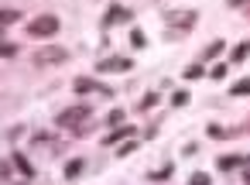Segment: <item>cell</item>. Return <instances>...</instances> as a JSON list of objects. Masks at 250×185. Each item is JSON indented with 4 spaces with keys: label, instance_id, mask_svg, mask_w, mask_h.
Listing matches in <instances>:
<instances>
[{
    "label": "cell",
    "instance_id": "7",
    "mask_svg": "<svg viewBox=\"0 0 250 185\" xmlns=\"http://www.w3.org/2000/svg\"><path fill=\"white\" fill-rule=\"evenodd\" d=\"M89 89H96V93H103V96L110 93V89H106V86H100L96 79H76V93H89Z\"/></svg>",
    "mask_w": 250,
    "mask_h": 185
},
{
    "label": "cell",
    "instance_id": "11",
    "mask_svg": "<svg viewBox=\"0 0 250 185\" xmlns=\"http://www.w3.org/2000/svg\"><path fill=\"white\" fill-rule=\"evenodd\" d=\"M233 96H250V79H240V82H233V89H229Z\"/></svg>",
    "mask_w": 250,
    "mask_h": 185
},
{
    "label": "cell",
    "instance_id": "20",
    "mask_svg": "<svg viewBox=\"0 0 250 185\" xmlns=\"http://www.w3.org/2000/svg\"><path fill=\"white\" fill-rule=\"evenodd\" d=\"M151 178H154V182H165V178H171V164H168V168H158Z\"/></svg>",
    "mask_w": 250,
    "mask_h": 185
},
{
    "label": "cell",
    "instance_id": "8",
    "mask_svg": "<svg viewBox=\"0 0 250 185\" xmlns=\"http://www.w3.org/2000/svg\"><path fill=\"white\" fill-rule=\"evenodd\" d=\"M14 164H18V171H21L24 178H35V164H31V161H28L21 151H14Z\"/></svg>",
    "mask_w": 250,
    "mask_h": 185
},
{
    "label": "cell",
    "instance_id": "14",
    "mask_svg": "<svg viewBox=\"0 0 250 185\" xmlns=\"http://www.w3.org/2000/svg\"><path fill=\"white\" fill-rule=\"evenodd\" d=\"M199 76H206L202 65H188V69H185V79H199Z\"/></svg>",
    "mask_w": 250,
    "mask_h": 185
},
{
    "label": "cell",
    "instance_id": "24",
    "mask_svg": "<svg viewBox=\"0 0 250 185\" xmlns=\"http://www.w3.org/2000/svg\"><path fill=\"white\" fill-rule=\"evenodd\" d=\"M188 185H209V175H192V182Z\"/></svg>",
    "mask_w": 250,
    "mask_h": 185
},
{
    "label": "cell",
    "instance_id": "26",
    "mask_svg": "<svg viewBox=\"0 0 250 185\" xmlns=\"http://www.w3.org/2000/svg\"><path fill=\"white\" fill-rule=\"evenodd\" d=\"M243 178H247V185H250V171H247V175H243Z\"/></svg>",
    "mask_w": 250,
    "mask_h": 185
},
{
    "label": "cell",
    "instance_id": "12",
    "mask_svg": "<svg viewBox=\"0 0 250 185\" xmlns=\"http://www.w3.org/2000/svg\"><path fill=\"white\" fill-rule=\"evenodd\" d=\"M130 45H134V48H144V45H147V38H144V31H141V28H134V31H130Z\"/></svg>",
    "mask_w": 250,
    "mask_h": 185
},
{
    "label": "cell",
    "instance_id": "16",
    "mask_svg": "<svg viewBox=\"0 0 250 185\" xmlns=\"http://www.w3.org/2000/svg\"><path fill=\"white\" fill-rule=\"evenodd\" d=\"M18 21V11H0V24H14Z\"/></svg>",
    "mask_w": 250,
    "mask_h": 185
},
{
    "label": "cell",
    "instance_id": "5",
    "mask_svg": "<svg viewBox=\"0 0 250 185\" xmlns=\"http://www.w3.org/2000/svg\"><path fill=\"white\" fill-rule=\"evenodd\" d=\"M96 69H100V72H127V69H130V59H120V55H113V59H103Z\"/></svg>",
    "mask_w": 250,
    "mask_h": 185
},
{
    "label": "cell",
    "instance_id": "27",
    "mask_svg": "<svg viewBox=\"0 0 250 185\" xmlns=\"http://www.w3.org/2000/svg\"><path fill=\"white\" fill-rule=\"evenodd\" d=\"M229 4H243V0H229Z\"/></svg>",
    "mask_w": 250,
    "mask_h": 185
},
{
    "label": "cell",
    "instance_id": "25",
    "mask_svg": "<svg viewBox=\"0 0 250 185\" xmlns=\"http://www.w3.org/2000/svg\"><path fill=\"white\" fill-rule=\"evenodd\" d=\"M209 76H212V79H223V76H226V65H216V69H212Z\"/></svg>",
    "mask_w": 250,
    "mask_h": 185
},
{
    "label": "cell",
    "instance_id": "15",
    "mask_svg": "<svg viewBox=\"0 0 250 185\" xmlns=\"http://www.w3.org/2000/svg\"><path fill=\"white\" fill-rule=\"evenodd\" d=\"M154 103H158V93H151V96H144V100L137 103V110H151Z\"/></svg>",
    "mask_w": 250,
    "mask_h": 185
},
{
    "label": "cell",
    "instance_id": "21",
    "mask_svg": "<svg viewBox=\"0 0 250 185\" xmlns=\"http://www.w3.org/2000/svg\"><path fill=\"white\" fill-rule=\"evenodd\" d=\"M223 52V41H212L209 48H206V59H212V55H219Z\"/></svg>",
    "mask_w": 250,
    "mask_h": 185
},
{
    "label": "cell",
    "instance_id": "9",
    "mask_svg": "<svg viewBox=\"0 0 250 185\" xmlns=\"http://www.w3.org/2000/svg\"><path fill=\"white\" fill-rule=\"evenodd\" d=\"M127 137H134V127H120V130H113L103 144H106V147H113V144H120V141H127Z\"/></svg>",
    "mask_w": 250,
    "mask_h": 185
},
{
    "label": "cell",
    "instance_id": "10",
    "mask_svg": "<svg viewBox=\"0 0 250 185\" xmlns=\"http://www.w3.org/2000/svg\"><path fill=\"white\" fill-rule=\"evenodd\" d=\"M83 168H86V161H83V158L69 161V164H65V178H69V182H72V178H79V175H83Z\"/></svg>",
    "mask_w": 250,
    "mask_h": 185
},
{
    "label": "cell",
    "instance_id": "6",
    "mask_svg": "<svg viewBox=\"0 0 250 185\" xmlns=\"http://www.w3.org/2000/svg\"><path fill=\"white\" fill-rule=\"evenodd\" d=\"M120 21H130V11L127 7H110V14L103 18V24H120Z\"/></svg>",
    "mask_w": 250,
    "mask_h": 185
},
{
    "label": "cell",
    "instance_id": "13",
    "mask_svg": "<svg viewBox=\"0 0 250 185\" xmlns=\"http://www.w3.org/2000/svg\"><path fill=\"white\" fill-rule=\"evenodd\" d=\"M247 55H250V41H243V45H236V48H233V62H243Z\"/></svg>",
    "mask_w": 250,
    "mask_h": 185
},
{
    "label": "cell",
    "instance_id": "17",
    "mask_svg": "<svg viewBox=\"0 0 250 185\" xmlns=\"http://www.w3.org/2000/svg\"><path fill=\"white\" fill-rule=\"evenodd\" d=\"M120 120H124V110H113V113L106 117V123H110V127H120Z\"/></svg>",
    "mask_w": 250,
    "mask_h": 185
},
{
    "label": "cell",
    "instance_id": "4",
    "mask_svg": "<svg viewBox=\"0 0 250 185\" xmlns=\"http://www.w3.org/2000/svg\"><path fill=\"white\" fill-rule=\"evenodd\" d=\"M195 11H175V14H168V24L171 28H178V31H185V28H192L195 24Z\"/></svg>",
    "mask_w": 250,
    "mask_h": 185
},
{
    "label": "cell",
    "instance_id": "23",
    "mask_svg": "<svg viewBox=\"0 0 250 185\" xmlns=\"http://www.w3.org/2000/svg\"><path fill=\"white\" fill-rule=\"evenodd\" d=\"M14 52H18L14 45H7V41H0V59H4V55H14Z\"/></svg>",
    "mask_w": 250,
    "mask_h": 185
},
{
    "label": "cell",
    "instance_id": "22",
    "mask_svg": "<svg viewBox=\"0 0 250 185\" xmlns=\"http://www.w3.org/2000/svg\"><path fill=\"white\" fill-rule=\"evenodd\" d=\"M171 103H175V106H185V103H188V93H185V89H182V93H175V96H171Z\"/></svg>",
    "mask_w": 250,
    "mask_h": 185
},
{
    "label": "cell",
    "instance_id": "18",
    "mask_svg": "<svg viewBox=\"0 0 250 185\" xmlns=\"http://www.w3.org/2000/svg\"><path fill=\"white\" fill-rule=\"evenodd\" d=\"M134 147H137V144H134V141H124V144H120V147H117V158H124V154H130V151H134Z\"/></svg>",
    "mask_w": 250,
    "mask_h": 185
},
{
    "label": "cell",
    "instance_id": "3",
    "mask_svg": "<svg viewBox=\"0 0 250 185\" xmlns=\"http://www.w3.org/2000/svg\"><path fill=\"white\" fill-rule=\"evenodd\" d=\"M65 59H69V52H65V48H55V45H52V48L35 52V62H38V65H48V62H65Z\"/></svg>",
    "mask_w": 250,
    "mask_h": 185
},
{
    "label": "cell",
    "instance_id": "19",
    "mask_svg": "<svg viewBox=\"0 0 250 185\" xmlns=\"http://www.w3.org/2000/svg\"><path fill=\"white\" fill-rule=\"evenodd\" d=\"M240 164V158H219V168L223 171H229V168H236Z\"/></svg>",
    "mask_w": 250,
    "mask_h": 185
},
{
    "label": "cell",
    "instance_id": "1",
    "mask_svg": "<svg viewBox=\"0 0 250 185\" xmlns=\"http://www.w3.org/2000/svg\"><path fill=\"white\" fill-rule=\"evenodd\" d=\"M28 35H31V38H52V35H59V18H55V14L35 18V21L28 24Z\"/></svg>",
    "mask_w": 250,
    "mask_h": 185
},
{
    "label": "cell",
    "instance_id": "2",
    "mask_svg": "<svg viewBox=\"0 0 250 185\" xmlns=\"http://www.w3.org/2000/svg\"><path fill=\"white\" fill-rule=\"evenodd\" d=\"M86 117H89V106H83V103H79V106L62 110L55 123H59V127H69V130H83V123H79V120H86Z\"/></svg>",
    "mask_w": 250,
    "mask_h": 185
}]
</instances>
